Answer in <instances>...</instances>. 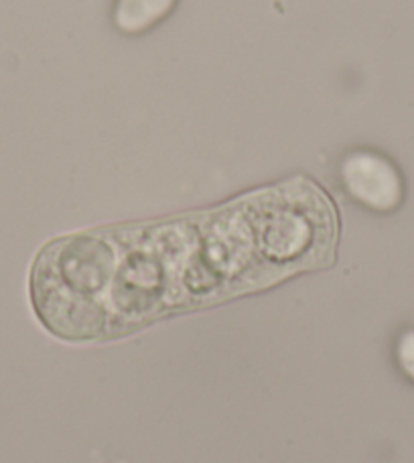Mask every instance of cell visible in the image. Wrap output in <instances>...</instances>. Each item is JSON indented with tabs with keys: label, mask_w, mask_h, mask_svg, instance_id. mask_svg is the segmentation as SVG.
<instances>
[{
	"label": "cell",
	"mask_w": 414,
	"mask_h": 463,
	"mask_svg": "<svg viewBox=\"0 0 414 463\" xmlns=\"http://www.w3.org/2000/svg\"><path fill=\"white\" fill-rule=\"evenodd\" d=\"M335 242L334 205L299 177L213 212L55 240L33 264L31 299L55 335H116L325 267Z\"/></svg>",
	"instance_id": "6da1fadb"
},
{
	"label": "cell",
	"mask_w": 414,
	"mask_h": 463,
	"mask_svg": "<svg viewBox=\"0 0 414 463\" xmlns=\"http://www.w3.org/2000/svg\"><path fill=\"white\" fill-rule=\"evenodd\" d=\"M343 185L353 200L372 210H394L402 200V181L394 165L376 153H353L342 163Z\"/></svg>",
	"instance_id": "7a4b0ae2"
},
{
	"label": "cell",
	"mask_w": 414,
	"mask_h": 463,
	"mask_svg": "<svg viewBox=\"0 0 414 463\" xmlns=\"http://www.w3.org/2000/svg\"><path fill=\"white\" fill-rule=\"evenodd\" d=\"M177 0H118L114 11V23L122 33L136 35L145 33L163 21Z\"/></svg>",
	"instance_id": "3957f363"
},
{
	"label": "cell",
	"mask_w": 414,
	"mask_h": 463,
	"mask_svg": "<svg viewBox=\"0 0 414 463\" xmlns=\"http://www.w3.org/2000/svg\"><path fill=\"white\" fill-rule=\"evenodd\" d=\"M402 358H404V364H407V370L414 374V334L404 337Z\"/></svg>",
	"instance_id": "277c9868"
}]
</instances>
